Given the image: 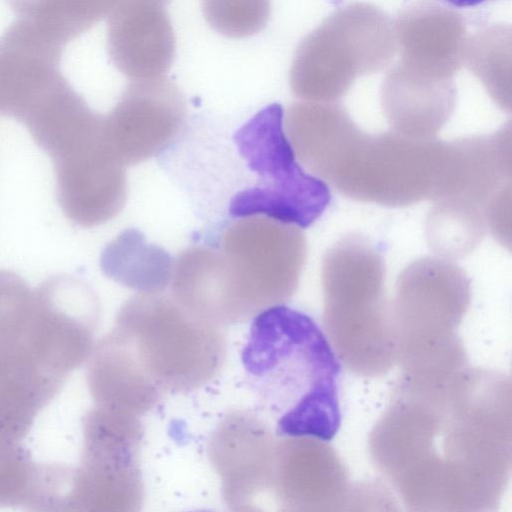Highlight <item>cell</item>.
Segmentation results:
<instances>
[{
    "label": "cell",
    "instance_id": "1",
    "mask_svg": "<svg viewBox=\"0 0 512 512\" xmlns=\"http://www.w3.org/2000/svg\"><path fill=\"white\" fill-rule=\"evenodd\" d=\"M511 391L508 375L469 365L439 379L399 378L368 449L408 510L498 507L511 473Z\"/></svg>",
    "mask_w": 512,
    "mask_h": 512
},
{
    "label": "cell",
    "instance_id": "2",
    "mask_svg": "<svg viewBox=\"0 0 512 512\" xmlns=\"http://www.w3.org/2000/svg\"><path fill=\"white\" fill-rule=\"evenodd\" d=\"M226 351L222 326L194 316L172 295L139 293L95 343L88 388L95 405L139 417L165 396L211 381Z\"/></svg>",
    "mask_w": 512,
    "mask_h": 512
},
{
    "label": "cell",
    "instance_id": "3",
    "mask_svg": "<svg viewBox=\"0 0 512 512\" xmlns=\"http://www.w3.org/2000/svg\"><path fill=\"white\" fill-rule=\"evenodd\" d=\"M247 384L279 436L331 440L341 425V365L307 314L284 305L258 313L241 353Z\"/></svg>",
    "mask_w": 512,
    "mask_h": 512
},
{
    "label": "cell",
    "instance_id": "4",
    "mask_svg": "<svg viewBox=\"0 0 512 512\" xmlns=\"http://www.w3.org/2000/svg\"><path fill=\"white\" fill-rule=\"evenodd\" d=\"M323 326L344 366L379 377L397 363L385 264L374 244L350 234L325 253L321 267Z\"/></svg>",
    "mask_w": 512,
    "mask_h": 512
},
{
    "label": "cell",
    "instance_id": "5",
    "mask_svg": "<svg viewBox=\"0 0 512 512\" xmlns=\"http://www.w3.org/2000/svg\"><path fill=\"white\" fill-rule=\"evenodd\" d=\"M470 300V279L453 260L425 256L401 271L390 302L401 376L438 378L469 365L456 331Z\"/></svg>",
    "mask_w": 512,
    "mask_h": 512
},
{
    "label": "cell",
    "instance_id": "6",
    "mask_svg": "<svg viewBox=\"0 0 512 512\" xmlns=\"http://www.w3.org/2000/svg\"><path fill=\"white\" fill-rule=\"evenodd\" d=\"M220 250L225 261L224 326L288 301L308 253L298 226L262 215L232 223L222 235Z\"/></svg>",
    "mask_w": 512,
    "mask_h": 512
},
{
    "label": "cell",
    "instance_id": "7",
    "mask_svg": "<svg viewBox=\"0 0 512 512\" xmlns=\"http://www.w3.org/2000/svg\"><path fill=\"white\" fill-rule=\"evenodd\" d=\"M448 142L414 140L394 131L350 138L325 181L364 203L406 207L434 201L440 192Z\"/></svg>",
    "mask_w": 512,
    "mask_h": 512
},
{
    "label": "cell",
    "instance_id": "8",
    "mask_svg": "<svg viewBox=\"0 0 512 512\" xmlns=\"http://www.w3.org/2000/svg\"><path fill=\"white\" fill-rule=\"evenodd\" d=\"M283 108L270 104L239 128L234 141L258 184L230 201L233 216L262 215L299 228L311 226L332 196L322 179L303 170L283 129Z\"/></svg>",
    "mask_w": 512,
    "mask_h": 512
},
{
    "label": "cell",
    "instance_id": "9",
    "mask_svg": "<svg viewBox=\"0 0 512 512\" xmlns=\"http://www.w3.org/2000/svg\"><path fill=\"white\" fill-rule=\"evenodd\" d=\"M262 511L362 510L361 505L392 502L374 483H353L337 452L327 441L309 436L276 435L258 474Z\"/></svg>",
    "mask_w": 512,
    "mask_h": 512
},
{
    "label": "cell",
    "instance_id": "10",
    "mask_svg": "<svg viewBox=\"0 0 512 512\" xmlns=\"http://www.w3.org/2000/svg\"><path fill=\"white\" fill-rule=\"evenodd\" d=\"M80 464L73 469L67 511L134 512L144 486L138 416L96 406L83 419Z\"/></svg>",
    "mask_w": 512,
    "mask_h": 512
},
{
    "label": "cell",
    "instance_id": "11",
    "mask_svg": "<svg viewBox=\"0 0 512 512\" xmlns=\"http://www.w3.org/2000/svg\"><path fill=\"white\" fill-rule=\"evenodd\" d=\"M100 302L83 280L56 275L34 290V307L22 335L40 361L68 376L87 361L100 320Z\"/></svg>",
    "mask_w": 512,
    "mask_h": 512
},
{
    "label": "cell",
    "instance_id": "12",
    "mask_svg": "<svg viewBox=\"0 0 512 512\" xmlns=\"http://www.w3.org/2000/svg\"><path fill=\"white\" fill-rule=\"evenodd\" d=\"M186 116L183 96L166 77L131 81L103 117L105 141L124 165L144 162L177 137Z\"/></svg>",
    "mask_w": 512,
    "mask_h": 512
},
{
    "label": "cell",
    "instance_id": "13",
    "mask_svg": "<svg viewBox=\"0 0 512 512\" xmlns=\"http://www.w3.org/2000/svg\"><path fill=\"white\" fill-rule=\"evenodd\" d=\"M52 161L58 203L75 225L99 226L122 210L127 198L125 166L108 147L103 127Z\"/></svg>",
    "mask_w": 512,
    "mask_h": 512
},
{
    "label": "cell",
    "instance_id": "14",
    "mask_svg": "<svg viewBox=\"0 0 512 512\" xmlns=\"http://www.w3.org/2000/svg\"><path fill=\"white\" fill-rule=\"evenodd\" d=\"M64 46L36 25L14 21L0 36V115L23 123L65 77Z\"/></svg>",
    "mask_w": 512,
    "mask_h": 512
},
{
    "label": "cell",
    "instance_id": "15",
    "mask_svg": "<svg viewBox=\"0 0 512 512\" xmlns=\"http://www.w3.org/2000/svg\"><path fill=\"white\" fill-rule=\"evenodd\" d=\"M171 0H118L107 19L106 46L115 68L131 81L165 77L176 54L167 10Z\"/></svg>",
    "mask_w": 512,
    "mask_h": 512
},
{
    "label": "cell",
    "instance_id": "16",
    "mask_svg": "<svg viewBox=\"0 0 512 512\" xmlns=\"http://www.w3.org/2000/svg\"><path fill=\"white\" fill-rule=\"evenodd\" d=\"M66 378L43 364L22 338L0 341V441L20 442Z\"/></svg>",
    "mask_w": 512,
    "mask_h": 512
},
{
    "label": "cell",
    "instance_id": "17",
    "mask_svg": "<svg viewBox=\"0 0 512 512\" xmlns=\"http://www.w3.org/2000/svg\"><path fill=\"white\" fill-rule=\"evenodd\" d=\"M103 117L90 109L64 78L30 112L23 124L53 160L98 133Z\"/></svg>",
    "mask_w": 512,
    "mask_h": 512
},
{
    "label": "cell",
    "instance_id": "18",
    "mask_svg": "<svg viewBox=\"0 0 512 512\" xmlns=\"http://www.w3.org/2000/svg\"><path fill=\"white\" fill-rule=\"evenodd\" d=\"M102 272L139 293L163 292L170 284L174 261L163 248L150 244L135 228L122 231L103 249Z\"/></svg>",
    "mask_w": 512,
    "mask_h": 512
},
{
    "label": "cell",
    "instance_id": "19",
    "mask_svg": "<svg viewBox=\"0 0 512 512\" xmlns=\"http://www.w3.org/2000/svg\"><path fill=\"white\" fill-rule=\"evenodd\" d=\"M426 219L429 248L439 257L457 259L481 243L487 229L486 209L457 198L437 199Z\"/></svg>",
    "mask_w": 512,
    "mask_h": 512
},
{
    "label": "cell",
    "instance_id": "20",
    "mask_svg": "<svg viewBox=\"0 0 512 512\" xmlns=\"http://www.w3.org/2000/svg\"><path fill=\"white\" fill-rule=\"evenodd\" d=\"M26 20L63 45L108 16L118 0H6Z\"/></svg>",
    "mask_w": 512,
    "mask_h": 512
},
{
    "label": "cell",
    "instance_id": "21",
    "mask_svg": "<svg viewBox=\"0 0 512 512\" xmlns=\"http://www.w3.org/2000/svg\"><path fill=\"white\" fill-rule=\"evenodd\" d=\"M41 469L20 442L0 441V508L36 511Z\"/></svg>",
    "mask_w": 512,
    "mask_h": 512
},
{
    "label": "cell",
    "instance_id": "22",
    "mask_svg": "<svg viewBox=\"0 0 512 512\" xmlns=\"http://www.w3.org/2000/svg\"><path fill=\"white\" fill-rule=\"evenodd\" d=\"M201 7L208 25L228 38L261 32L271 14L270 0H201Z\"/></svg>",
    "mask_w": 512,
    "mask_h": 512
},
{
    "label": "cell",
    "instance_id": "23",
    "mask_svg": "<svg viewBox=\"0 0 512 512\" xmlns=\"http://www.w3.org/2000/svg\"><path fill=\"white\" fill-rule=\"evenodd\" d=\"M34 307V291L16 273L0 270V341L21 338Z\"/></svg>",
    "mask_w": 512,
    "mask_h": 512
},
{
    "label": "cell",
    "instance_id": "24",
    "mask_svg": "<svg viewBox=\"0 0 512 512\" xmlns=\"http://www.w3.org/2000/svg\"><path fill=\"white\" fill-rule=\"evenodd\" d=\"M511 183L497 191L486 207L487 229L503 246L510 247L511 239Z\"/></svg>",
    "mask_w": 512,
    "mask_h": 512
},
{
    "label": "cell",
    "instance_id": "25",
    "mask_svg": "<svg viewBox=\"0 0 512 512\" xmlns=\"http://www.w3.org/2000/svg\"><path fill=\"white\" fill-rule=\"evenodd\" d=\"M447 6L455 9H470L494 3L499 0H440Z\"/></svg>",
    "mask_w": 512,
    "mask_h": 512
}]
</instances>
